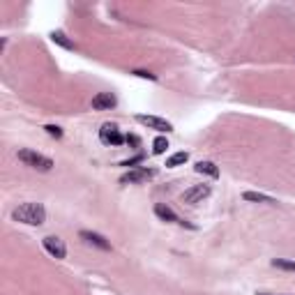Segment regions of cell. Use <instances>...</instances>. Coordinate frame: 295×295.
I'll list each match as a JSON object with an SVG mask.
<instances>
[{"label": "cell", "mask_w": 295, "mask_h": 295, "mask_svg": "<svg viewBox=\"0 0 295 295\" xmlns=\"http://www.w3.org/2000/svg\"><path fill=\"white\" fill-rule=\"evenodd\" d=\"M136 120L150 129H157V132H173V125L168 120H164V118H159V115H143L141 113V115H136Z\"/></svg>", "instance_id": "8992f818"}, {"label": "cell", "mask_w": 295, "mask_h": 295, "mask_svg": "<svg viewBox=\"0 0 295 295\" xmlns=\"http://www.w3.org/2000/svg\"><path fill=\"white\" fill-rule=\"evenodd\" d=\"M187 159H189V154H187V152H173V154H171V157L166 159V166H168V168L182 166V164H185Z\"/></svg>", "instance_id": "5bb4252c"}, {"label": "cell", "mask_w": 295, "mask_h": 295, "mask_svg": "<svg viewBox=\"0 0 295 295\" xmlns=\"http://www.w3.org/2000/svg\"><path fill=\"white\" fill-rule=\"evenodd\" d=\"M263 295H265V293H263Z\"/></svg>", "instance_id": "44dd1931"}, {"label": "cell", "mask_w": 295, "mask_h": 295, "mask_svg": "<svg viewBox=\"0 0 295 295\" xmlns=\"http://www.w3.org/2000/svg\"><path fill=\"white\" fill-rule=\"evenodd\" d=\"M154 215L159 217V219H164V221H178V224H182V226H185V221L175 215V212L168 208V205H164V203H157V205H154Z\"/></svg>", "instance_id": "30bf717a"}, {"label": "cell", "mask_w": 295, "mask_h": 295, "mask_svg": "<svg viewBox=\"0 0 295 295\" xmlns=\"http://www.w3.org/2000/svg\"><path fill=\"white\" fill-rule=\"evenodd\" d=\"M139 161H143V154H136V157H132V159L122 161V166H134V164H139Z\"/></svg>", "instance_id": "d6986e66"}, {"label": "cell", "mask_w": 295, "mask_h": 295, "mask_svg": "<svg viewBox=\"0 0 295 295\" xmlns=\"http://www.w3.org/2000/svg\"><path fill=\"white\" fill-rule=\"evenodd\" d=\"M196 173H203V175H210V178H219V168L212 164V161H198L194 166Z\"/></svg>", "instance_id": "7c38bea8"}, {"label": "cell", "mask_w": 295, "mask_h": 295, "mask_svg": "<svg viewBox=\"0 0 295 295\" xmlns=\"http://www.w3.org/2000/svg\"><path fill=\"white\" fill-rule=\"evenodd\" d=\"M12 219L28 226H42L47 221V210L42 203H23L12 212Z\"/></svg>", "instance_id": "6da1fadb"}, {"label": "cell", "mask_w": 295, "mask_h": 295, "mask_svg": "<svg viewBox=\"0 0 295 295\" xmlns=\"http://www.w3.org/2000/svg\"><path fill=\"white\" fill-rule=\"evenodd\" d=\"M166 148H168V141L164 139V136H157V139L152 141V152H154V154L166 152Z\"/></svg>", "instance_id": "2e32d148"}, {"label": "cell", "mask_w": 295, "mask_h": 295, "mask_svg": "<svg viewBox=\"0 0 295 295\" xmlns=\"http://www.w3.org/2000/svg\"><path fill=\"white\" fill-rule=\"evenodd\" d=\"M125 141L132 143V146H139V143H141V141H139V136H134V134H127V136H125Z\"/></svg>", "instance_id": "ffe728a7"}, {"label": "cell", "mask_w": 295, "mask_h": 295, "mask_svg": "<svg viewBox=\"0 0 295 295\" xmlns=\"http://www.w3.org/2000/svg\"><path fill=\"white\" fill-rule=\"evenodd\" d=\"M79 235H81V240H86L88 245H95V247L104 249V251L111 249V242H108L104 235H99V233H93V231H81Z\"/></svg>", "instance_id": "9c48e42d"}, {"label": "cell", "mask_w": 295, "mask_h": 295, "mask_svg": "<svg viewBox=\"0 0 295 295\" xmlns=\"http://www.w3.org/2000/svg\"><path fill=\"white\" fill-rule=\"evenodd\" d=\"M134 76H139V79H150V81H157V76L154 74H150V72H146V69H134Z\"/></svg>", "instance_id": "e0dca14e"}, {"label": "cell", "mask_w": 295, "mask_h": 295, "mask_svg": "<svg viewBox=\"0 0 295 295\" xmlns=\"http://www.w3.org/2000/svg\"><path fill=\"white\" fill-rule=\"evenodd\" d=\"M272 268L286 270V272H295V261H289V258H275V261H272Z\"/></svg>", "instance_id": "9a60e30c"}, {"label": "cell", "mask_w": 295, "mask_h": 295, "mask_svg": "<svg viewBox=\"0 0 295 295\" xmlns=\"http://www.w3.org/2000/svg\"><path fill=\"white\" fill-rule=\"evenodd\" d=\"M19 159L23 161L26 166L37 168V171H44V173L53 168V159H49V157L35 152V150H19Z\"/></svg>", "instance_id": "7a4b0ae2"}, {"label": "cell", "mask_w": 295, "mask_h": 295, "mask_svg": "<svg viewBox=\"0 0 295 295\" xmlns=\"http://www.w3.org/2000/svg\"><path fill=\"white\" fill-rule=\"evenodd\" d=\"M115 104H118V99H115V95H111V93H99L93 97L95 111H111Z\"/></svg>", "instance_id": "ba28073f"}, {"label": "cell", "mask_w": 295, "mask_h": 295, "mask_svg": "<svg viewBox=\"0 0 295 295\" xmlns=\"http://www.w3.org/2000/svg\"><path fill=\"white\" fill-rule=\"evenodd\" d=\"M51 40H53L55 44H60L62 49H67V51H72L74 49V42L67 40V35L62 33V30H53V33H51Z\"/></svg>", "instance_id": "4fadbf2b"}, {"label": "cell", "mask_w": 295, "mask_h": 295, "mask_svg": "<svg viewBox=\"0 0 295 295\" xmlns=\"http://www.w3.org/2000/svg\"><path fill=\"white\" fill-rule=\"evenodd\" d=\"M210 185H194V187H189L185 194H182V203H189V205H196V203H201L203 198H208L210 196Z\"/></svg>", "instance_id": "277c9868"}, {"label": "cell", "mask_w": 295, "mask_h": 295, "mask_svg": "<svg viewBox=\"0 0 295 295\" xmlns=\"http://www.w3.org/2000/svg\"><path fill=\"white\" fill-rule=\"evenodd\" d=\"M242 198H245V201H251V203H268V205H275V203H277L272 196L261 194V192H245Z\"/></svg>", "instance_id": "8fae6325"}, {"label": "cell", "mask_w": 295, "mask_h": 295, "mask_svg": "<svg viewBox=\"0 0 295 295\" xmlns=\"http://www.w3.org/2000/svg\"><path fill=\"white\" fill-rule=\"evenodd\" d=\"M99 139H101V143H104V146H122V143H125V136L120 134V129L115 127L113 122L101 125Z\"/></svg>", "instance_id": "3957f363"}, {"label": "cell", "mask_w": 295, "mask_h": 295, "mask_svg": "<svg viewBox=\"0 0 295 295\" xmlns=\"http://www.w3.org/2000/svg\"><path fill=\"white\" fill-rule=\"evenodd\" d=\"M154 168H134V171H129V173H125L120 178L122 185H139V182H146L150 180V178H154Z\"/></svg>", "instance_id": "5b68a950"}, {"label": "cell", "mask_w": 295, "mask_h": 295, "mask_svg": "<svg viewBox=\"0 0 295 295\" xmlns=\"http://www.w3.org/2000/svg\"><path fill=\"white\" fill-rule=\"evenodd\" d=\"M44 129H47V134H49V136H55V139H60V136H62V129H60V127H55V125H47Z\"/></svg>", "instance_id": "ac0fdd59"}, {"label": "cell", "mask_w": 295, "mask_h": 295, "mask_svg": "<svg viewBox=\"0 0 295 295\" xmlns=\"http://www.w3.org/2000/svg\"><path fill=\"white\" fill-rule=\"evenodd\" d=\"M42 245H44V249H47L53 258H65V256H67V247H65V242H62L60 238H55V235H47V238L42 240Z\"/></svg>", "instance_id": "52a82bcc"}]
</instances>
